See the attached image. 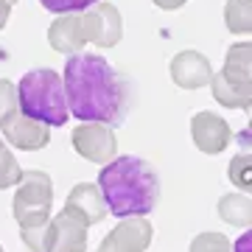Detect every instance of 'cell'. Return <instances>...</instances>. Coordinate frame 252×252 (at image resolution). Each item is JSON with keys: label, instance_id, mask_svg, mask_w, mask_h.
Returning a JSON list of instances; mask_svg holds the SVG:
<instances>
[{"label": "cell", "instance_id": "obj_21", "mask_svg": "<svg viewBox=\"0 0 252 252\" xmlns=\"http://www.w3.org/2000/svg\"><path fill=\"white\" fill-rule=\"evenodd\" d=\"M14 109H20L17 87L9 79H0V121L9 115V112H14Z\"/></svg>", "mask_w": 252, "mask_h": 252}, {"label": "cell", "instance_id": "obj_7", "mask_svg": "<svg viewBox=\"0 0 252 252\" xmlns=\"http://www.w3.org/2000/svg\"><path fill=\"white\" fill-rule=\"evenodd\" d=\"M0 132H3L0 137H6L14 149H23V152H36V149H45L51 143V126L23 115L20 109L9 112L0 121Z\"/></svg>", "mask_w": 252, "mask_h": 252}, {"label": "cell", "instance_id": "obj_18", "mask_svg": "<svg viewBox=\"0 0 252 252\" xmlns=\"http://www.w3.org/2000/svg\"><path fill=\"white\" fill-rule=\"evenodd\" d=\"M20 174H23V168L17 165V157L6 149V140L0 137V190L14 188L20 182Z\"/></svg>", "mask_w": 252, "mask_h": 252}, {"label": "cell", "instance_id": "obj_20", "mask_svg": "<svg viewBox=\"0 0 252 252\" xmlns=\"http://www.w3.org/2000/svg\"><path fill=\"white\" fill-rule=\"evenodd\" d=\"M39 3H42L48 11H54V14H76V11L93 9L101 0H39Z\"/></svg>", "mask_w": 252, "mask_h": 252}, {"label": "cell", "instance_id": "obj_4", "mask_svg": "<svg viewBox=\"0 0 252 252\" xmlns=\"http://www.w3.org/2000/svg\"><path fill=\"white\" fill-rule=\"evenodd\" d=\"M17 101L23 115L42 121L45 126H64L70 118L62 76L51 67L28 70L17 84Z\"/></svg>", "mask_w": 252, "mask_h": 252}, {"label": "cell", "instance_id": "obj_25", "mask_svg": "<svg viewBox=\"0 0 252 252\" xmlns=\"http://www.w3.org/2000/svg\"><path fill=\"white\" fill-rule=\"evenodd\" d=\"M3 3H9V6H14V3H17V0H3Z\"/></svg>", "mask_w": 252, "mask_h": 252}, {"label": "cell", "instance_id": "obj_10", "mask_svg": "<svg viewBox=\"0 0 252 252\" xmlns=\"http://www.w3.org/2000/svg\"><path fill=\"white\" fill-rule=\"evenodd\" d=\"M190 137H193L199 152L221 154L230 146V140H233V129H230V124L224 118H219L216 112L205 109V112H196L190 118Z\"/></svg>", "mask_w": 252, "mask_h": 252}, {"label": "cell", "instance_id": "obj_6", "mask_svg": "<svg viewBox=\"0 0 252 252\" xmlns=\"http://www.w3.org/2000/svg\"><path fill=\"white\" fill-rule=\"evenodd\" d=\"M70 143L79 157H84V160H90V162H98V165H107L109 160H115V154H118L115 132L101 124L76 126L70 135Z\"/></svg>", "mask_w": 252, "mask_h": 252}, {"label": "cell", "instance_id": "obj_27", "mask_svg": "<svg viewBox=\"0 0 252 252\" xmlns=\"http://www.w3.org/2000/svg\"><path fill=\"white\" fill-rule=\"evenodd\" d=\"M0 252H3V250H0Z\"/></svg>", "mask_w": 252, "mask_h": 252}, {"label": "cell", "instance_id": "obj_16", "mask_svg": "<svg viewBox=\"0 0 252 252\" xmlns=\"http://www.w3.org/2000/svg\"><path fill=\"white\" fill-rule=\"evenodd\" d=\"M224 26L230 34L247 36L252 31V0H227Z\"/></svg>", "mask_w": 252, "mask_h": 252}, {"label": "cell", "instance_id": "obj_24", "mask_svg": "<svg viewBox=\"0 0 252 252\" xmlns=\"http://www.w3.org/2000/svg\"><path fill=\"white\" fill-rule=\"evenodd\" d=\"M9 3H3V0H0V31H3V26H6V23H9Z\"/></svg>", "mask_w": 252, "mask_h": 252}, {"label": "cell", "instance_id": "obj_26", "mask_svg": "<svg viewBox=\"0 0 252 252\" xmlns=\"http://www.w3.org/2000/svg\"><path fill=\"white\" fill-rule=\"evenodd\" d=\"M0 250H3V247H0Z\"/></svg>", "mask_w": 252, "mask_h": 252}, {"label": "cell", "instance_id": "obj_22", "mask_svg": "<svg viewBox=\"0 0 252 252\" xmlns=\"http://www.w3.org/2000/svg\"><path fill=\"white\" fill-rule=\"evenodd\" d=\"M154 6H160L162 11H174V9H180V6H185L188 0H152Z\"/></svg>", "mask_w": 252, "mask_h": 252}, {"label": "cell", "instance_id": "obj_1", "mask_svg": "<svg viewBox=\"0 0 252 252\" xmlns=\"http://www.w3.org/2000/svg\"><path fill=\"white\" fill-rule=\"evenodd\" d=\"M67 112L81 124L121 126L129 112V79L98 54H70L64 64Z\"/></svg>", "mask_w": 252, "mask_h": 252}, {"label": "cell", "instance_id": "obj_14", "mask_svg": "<svg viewBox=\"0 0 252 252\" xmlns=\"http://www.w3.org/2000/svg\"><path fill=\"white\" fill-rule=\"evenodd\" d=\"M168 73H171V81L177 87H182V90H199V87L210 84L213 67H210L205 54H199V51H180L171 59V64H168Z\"/></svg>", "mask_w": 252, "mask_h": 252}, {"label": "cell", "instance_id": "obj_23", "mask_svg": "<svg viewBox=\"0 0 252 252\" xmlns=\"http://www.w3.org/2000/svg\"><path fill=\"white\" fill-rule=\"evenodd\" d=\"M250 244H252V235H250V233H244L241 238L235 241V247H233V250H235V252H250Z\"/></svg>", "mask_w": 252, "mask_h": 252}, {"label": "cell", "instance_id": "obj_13", "mask_svg": "<svg viewBox=\"0 0 252 252\" xmlns=\"http://www.w3.org/2000/svg\"><path fill=\"white\" fill-rule=\"evenodd\" d=\"M48 42L59 54H79L81 48L87 45V17L84 11L76 14H59L48 28Z\"/></svg>", "mask_w": 252, "mask_h": 252}, {"label": "cell", "instance_id": "obj_17", "mask_svg": "<svg viewBox=\"0 0 252 252\" xmlns=\"http://www.w3.org/2000/svg\"><path fill=\"white\" fill-rule=\"evenodd\" d=\"M250 168H252L250 152L235 154L233 160H230V182H233L241 193H250V190H252V174H250Z\"/></svg>", "mask_w": 252, "mask_h": 252}, {"label": "cell", "instance_id": "obj_3", "mask_svg": "<svg viewBox=\"0 0 252 252\" xmlns=\"http://www.w3.org/2000/svg\"><path fill=\"white\" fill-rule=\"evenodd\" d=\"M14 202L11 213L20 224V235L28 250H42V233L51 221V207H54V182L45 171L28 168L20 174V182L14 185Z\"/></svg>", "mask_w": 252, "mask_h": 252}, {"label": "cell", "instance_id": "obj_9", "mask_svg": "<svg viewBox=\"0 0 252 252\" xmlns=\"http://www.w3.org/2000/svg\"><path fill=\"white\" fill-rule=\"evenodd\" d=\"M87 250V227L79 224L67 213L51 216L42 233V250L39 252H84Z\"/></svg>", "mask_w": 252, "mask_h": 252}, {"label": "cell", "instance_id": "obj_12", "mask_svg": "<svg viewBox=\"0 0 252 252\" xmlns=\"http://www.w3.org/2000/svg\"><path fill=\"white\" fill-rule=\"evenodd\" d=\"M84 17H87V39H90L95 48H112V45L121 42V36H124V23H121L118 6L101 0L93 9L84 11Z\"/></svg>", "mask_w": 252, "mask_h": 252}, {"label": "cell", "instance_id": "obj_8", "mask_svg": "<svg viewBox=\"0 0 252 252\" xmlns=\"http://www.w3.org/2000/svg\"><path fill=\"white\" fill-rule=\"evenodd\" d=\"M154 238V227L146 216H129L121 219L115 230L104 235L98 252H146Z\"/></svg>", "mask_w": 252, "mask_h": 252}, {"label": "cell", "instance_id": "obj_19", "mask_svg": "<svg viewBox=\"0 0 252 252\" xmlns=\"http://www.w3.org/2000/svg\"><path fill=\"white\" fill-rule=\"evenodd\" d=\"M188 252H233V244L221 233H199L190 241Z\"/></svg>", "mask_w": 252, "mask_h": 252}, {"label": "cell", "instance_id": "obj_5", "mask_svg": "<svg viewBox=\"0 0 252 252\" xmlns=\"http://www.w3.org/2000/svg\"><path fill=\"white\" fill-rule=\"evenodd\" d=\"M213 98L227 109H250L252 104V45L235 42L227 51L224 67L210 76Z\"/></svg>", "mask_w": 252, "mask_h": 252}, {"label": "cell", "instance_id": "obj_11", "mask_svg": "<svg viewBox=\"0 0 252 252\" xmlns=\"http://www.w3.org/2000/svg\"><path fill=\"white\" fill-rule=\"evenodd\" d=\"M62 213H67L70 219H76L84 227H93V224H98V221H104L107 219V205L101 199L98 185H93V182L73 185V190L64 199Z\"/></svg>", "mask_w": 252, "mask_h": 252}, {"label": "cell", "instance_id": "obj_2", "mask_svg": "<svg viewBox=\"0 0 252 252\" xmlns=\"http://www.w3.org/2000/svg\"><path fill=\"white\" fill-rule=\"evenodd\" d=\"M98 190L109 216H149L160 202V177L152 162L126 154L109 160L98 174Z\"/></svg>", "mask_w": 252, "mask_h": 252}, {"label": "cell", "instance_id": "obj_15", "mask_svg": "<svg viewBox=\"0 0 252 252\" xmlns=\"http://www.w3.org/2000/svg\"><path fill=\"white\" fill-rule=\"evenodd\" d=\"M219 216L224 219L227 224L233 227H250L252 221V199L250 193H227V196L219 199Z\"/></svg>", "mask_w": 252, "mask_h": 252}]
</instances>
